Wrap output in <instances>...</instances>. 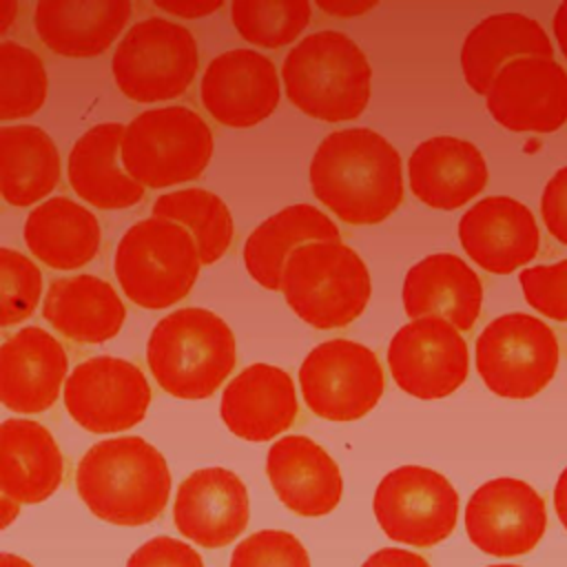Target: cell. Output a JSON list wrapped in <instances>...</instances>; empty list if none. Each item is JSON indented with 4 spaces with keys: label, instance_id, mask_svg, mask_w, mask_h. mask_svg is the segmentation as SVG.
Instances as JSON below:
<instances>
[{
    "label": "cell",
    "instance_id": "cell-1",
    "mask_svg": "<svg viewBox=\"0 0 567 567\" xmlns=\"http://www.w3.org/2000/svg\"><path fill=\"white\" fill-rule=\"evenodd\" d=\"M310 186L315 197L346 224H379L403 199L401 155L372 128L334 131L312 155Z\"/></svg>",
    "mask_w": 567,
    "mask_h": 567
},
{
    "label": "cell",
    "instance_id": "cell-2",
    "mask_svg": "<svg viewBox=\"0 0 567 567\" xmlns=\"http://www.w3.org/2000/svg\"><path fill=\"white\" fill-rule=\"evenodd\" d=\"M75 487L100 520L137 527L164 512L171 472L159 450L142 436H115L82 454L75 467Z\"/></svg>",
    "mask_w": 567,
    "mask_h": 567
},
{
    "label": "cell",
    "instance_id": "cell-3",
    "mask_svg": "<svg viewBox=\"0 0 567 567\" xmlns=\"http://www.w3.org/2000/svg\"><path fill=\"white\" fill-rule=\"evenodd\" d=\"M288 100L321 122L357 120L372 91V66L361 47L341 31L323 29L290 49L281 69Z\"/></svg>",
    "mask_w": 567,
    "mask_h": 567
},
{
    "label": "cell",
    "instance_id": "cell-4",
    "mask_svg": "<svg viewBox=\"0 0 567 567\" xmlns=\"http://www.w3.org/2000/svg\"><path fill=\"white\" fill-rule=\"evenodd\" d=\"M235 334L206 308H179L155 323L146 363L164 392L197 401L210 396L235 368Z\"/></svg>",
    "mask_w": 567,
    "mask_h": 567
},
{
    "label": "cell",
    "instance_id": "cell-5",
    "mask_svg": "<svg viewBox=\"0 0 567 567\" xmlns=\"http://www.w3.org/2000/svg\"><path fill=\"white\" fill-rule=\"evenodd\" d=\"M281 292L292 312L319 330L352 323L372 295L363 259L341 239L299 246L286 261Z\"/></svg>",
    "mask_w": 567,
    "mask_h": 567
},
{
    "label": "cell",
    "instance_id": "cell-6",
    "mask_svg": "<svg viewBox=\"0 0 567 567\" xmlns=\"http://www.w3.org/2000/svg\"><path fill=\"white\" fill-rule=\"evenodd\" d=\"M115 277L124 295L148 310L184 299L202 268L190 233L168 219L148 217L124 230L115 248Z\"/></svg>",
    "mask_w": 567,
    "mask_h": 567
},
{
    "label": "cell",
    "instance_id": "cell-7",
    "mask_svg": "<svg viewBox=\"0 0 567 567\" xmlns=\"http://www.w3.org/2000/svg\"><path fill=\"white\" fill-rule=\"evenodd\" d=\"M215 142L199 113L157 106L135 115L122 137L124 171L146 188H166L204 173Z\"/></svg>",
    "mask_w": 567,
    "mask_h": 567
},
{
    "label": "cell",
    "instance_id": "cell-8",
    "mask_svg": "<svg viewBox=\"0 0 567 567\" xmlns=\"http://www.w3.org/2000/svg\"><path fill=\"white\" fill-rule=\"evenodd\" d=\"M199 69L195 35L182 24L151 16L133 24L115 47L111 71L133 102L153 104L186 93Z\"/></svg>",
    "mask_w": 567,
    "mask_h": 567
},
{
    "label": "cell",
    "instance_id": "cell-9",
    "mask_svg": "<svg viewBox=\"0 0 567 567\" xmlns=\"http://www.w3.org/2000/svg\"><path fill=\"white\" fill-rule=\"evenodd\" d=\"M560 348L554 330L525 312L492 319L476 339V372L503 399H532L554 379Z\"/></svg>",
    "mask_w": 567,
    "mask_h": 567
},
{
    "label": "cell",
    "instance_id": "cell-10",
    "mask_svg": "<svg viewBox=\"0 0 567 567\" xmlns=\"http://www.w3.org/2000/svg\"><path fill=\"white\" fill-rule=\"evenodd\" d=\"M299 385L312 414L348 423L365 416L379 403L385 379L370 348L350 339H330L306 354Z\"/></svg>",
    "mask_w": 567,
    "mask_h": 567
},
{
    "label": "cell",
    "instance_id": "cell-11",
    "mask_svg": "<svg viewBox=\"0 0 567 567\" xmlns=\"http://www.w3.org/2000/svg\"><path fill=\"white\" fill-rule=\"evenodd\" d=\"M372 509L388 538L432 547L454 532L458 494L443 474L423 465H401L379 481Z\"/></svg>",
    "mask_w": 567,
    "mask_h": 567
},
{
    "label": "cell",
    "instance_id": "cell-12",
    "mask_svg": "<svg viewBox=\"0 0 567 567\" xmlns=\"http://www.w3.org/2000/svg\"><path fill=\"white\" fill-rule=\"evenodd\" d=\"M62 392L69 416L93 434L124 432L144 421L151 405L144 372L135 363L111 354L78 363Z\"/></svg>",
    "mask_w": 567,
    "mask_h": 567
},
{
    "label": "cell",
    "instance_id": "cell-13",
    "mask_svg": "<svg viewBox=\"0 0 567 567\" xmlns=\"http://www.w3.org/2000/svg\"><path fill=\"white\" fill-rule=\"evenodd\" d=\"M394 383L416 399H443L456 392L470 372L461 330L441 317H421L401 326L388 346Z\"/></svg>",
    "mask_w": 567,
    "mask_h": 567
},
{
    "label": "cell",
    "instance_id": "cell-14",
    "mask_svg": "<svg viewBox=\"0 0 567 567\" xmlns=\"http://www.w3.org/2000/svg\"><path fill=\"white\" fill-rule=\"evenodd\" d=\"M545 527V501L520 478H492L465 505L467 538L489 556L507 558L532 551L540 543Z\"/></svg>",
    "mask_w": 567,
    "mask_h": 567
},
{
    "label": "cell",
    "instance_id": "cell-15",
    "mask_svg": "<svg viewBox=\"0 0 567 567\" xmlns=\"http://www.w3.org/2000/svg\"><path fill=\"white\" fill-rule=\"evenodd\" d=\"M485 100L489 115L509 131H558L567 122V71L547 58H518L501 69Z\"/></svg>",
    "mask_w": 567,
    "mask_h": 567
},
{
    "label": "cell",
    "instance_id": "cell-16",
    "mask_svg": "<svg viewBox=\"0 0 567 567\" xmlns=\"http://www.w3.org/2000/svg\"><path fill=\"white\" fill-rule=\"evenodd\" d=\"M204 109L224 126L250 128L279 104L281 84L275 64L255 49H230L213 58L202 75Z\"/></svg>",
    "mask_w": 567,
    "mask_h": 567
},
{
    "label": "cell",
    "instance_id": "cell-17",
    "mask_svg": "<svg viewBox=\"0 0 567 567\" xmlns=\"http://www.w3.org/2000/svg\"><path fill=\"white\" fill-rule=\"evenodd\" d=\"M250 520L248 489L226 467H202L177 487L173 523L195 545L215 549L230 545Z\"/></svg>",
    "mask_w": 567,
    "mask_h": 567
},
{
    "label": "cell",
    "instance_id": "cell-18",
    "mask_svg": "<svg viewBox=\"0 0 567 567\" xmlns=\"http://www.w3.org/2000/svg\"><path fill=\"white\" fill-rule=\"evenodd\" d=\"M458 239L470 259L494 275L514 272L529 264L540 248L534 213L505 195L485 197L463 213Z\"/></svg>",
    "mask_w": 567,
    "mask_h": 567
},
{
    "label": "cell",
    "instance_id": "cell-19",
    "mask_svg": "<svg viewBox=\"0 0 567 567\" xmlns=\"http://www.w3.org/2000/svg\"><path fill=\"white\" fill-rule=\"evenodd\" d=\"M69 359L62 343L38 326L20 328L0 348V399L18 414H38L58 401Z\"/></svg>",
    "mask_w": 567,
    "mask_h": 567
},
{
    "label": "cell",
    "instance_id": "cell-20",
    "mask_svg": "<svg viewBox=\"0 0 567 567\" xmlns=\"http://www.w3.org/2000/svg\"><path fill=\"white\" fill-rule=\"evenodd\" d=\"M266 474L277 498L299 516L330 514L343 492L337 461L312 439L281 436L268 450Z\"/></svg>",
    "mask_w": 567,
    "mask_h": 567
},
{
    "label": "cell",
    "instance_id": "cell-21",
    "mask_svg": "<svg viewBox=\"0 0 567 567\" xmlns=\"http://www.w3.org/2000/svg\"><path fill=\"white\" fill-rule=\"evenodd\" d=\"M219 412L235 436L250 443L272 441L297 416L292 379L277 365L252 363L224 388Z\"/></svg>",
    "mask_w": 567,
    "mask_h": 567
},
{
    "label": "cell",
    "instance_id": "cell-22",
    "mask_svg": "<svg viewBox=\"0 0 567 567\" xmlns=\"http://www.w3.org/2000/svg\"><path fill=\"white\" fill-rule=\"evenodd\" d=\"M483 153L467 140L439 135L421 142L408 159L412 195L436 210H456L487 184Z\"/></svg>",
    "mask_w": 567,
    "mask_h": 567
},
{
    "label": "cell",
    "instance_id": "cell-23",
    "mask_svg": "<svg viewBox=\"0 0 567 567\" xmlns=\"http://www.w3.org/2000/svg\"><path fill=\"white\" fill-rule=\"evenodd\" d=\"M481 306L478 275L452 252L427 255L403 279V308L410 319L441 317L463 332L476 323Z\"/></svg>",
    "mask_w": 567,
    "mask_h": 567
},
{
    "label": "cell",
    "instance_id": "cell-24",
    "mask_svg": "<svg viewBox=\"0 0 567 567\" xmlns=\"http://www.w3.org/2000/svg\"><path fill=\"white\" fill-rule=\"evenodd\" d=\"M128 0H40L33 27L44 47L64 58H95L124 31Z\"/></svg>",
    "mask_w": 567,
    "mask_h": 567
},
{
    "label": "cell",
    "instance_id": "cell-25",
    "mask_svg": "<svg viewBox=\"0 0 567 567\" xmlns=\"http://www.w3.org/2000/svg\"><path fill=\"white\" fill-rule=\"evenodd\" d=\"M122 137L120 122H100L82 133L69 153L71 188L102 210L131 208L144 199V186L124 171Z\"/></svg>",
    "mask_w": 567,
    "mask_h": 567
},
{
    "label": "cell",
    "instance_id": "cell-26",
    "mask_svg": "<svg viewBox=\"0 0 567 567\" xmlns=\"http://www.w3.org/2000/svg\"><path fill=\"white\" fill-rule=\"evenodd\" d=\"M62 452L53 434L29 419L0 425V489L16 503H42L60 487Z\"/></svg>",
    "mask_w": 567,
    "mask_h": 567
},
{
    "label": "cell",
    "instance_id": "cell-27",
    "mask_svg": "<svg viewBox=\"0 0 567 567\" xmlns=\"http://www.w3.org/2000/svg\"><path fill=\"white\" fill-rule=\"evenodd\" d=\"M518 58H554L545 29L523 13H494L465 35L461 71L474 93L487 95L501 69Z\"/></svg>",
    "mask_w": 567,
    "mask_h": 567
},
{
    "label": "cell",
    "instance_id": "cell-28",
    "mask_svg": "<svg viewBox=\"0 0 567 567\" xmlns=\"http://www.w3.org/2000/svg\"><path fill=\"white\" fill-rule=\"evenodd\" d=\"M44 319L75 343H104L126 319V308L115 288L93 275L55 279L42 303Z\"/></svg>",
    "mask_w": 567,
    "mask_h": 567
},
{
    "label": "cell",
    "instance_id": "cell-29",
    "mask_svg": "<svg viewBox=\"0 0 567 567\" xmlns=\"http://www.w3.org/2000/svg\"><path fill=\"white\" fill-rule=\"evenodd\" d=\"M339 239L337 224L310 204H292L264 219L244 244V266L266 290H281L288 257L306 244Z\"/></svg>",
    "mask_w": 567,
    "mask_h": 567
},
{
    "label": "cell",
    "instance_id": "cell-30",
    "mask_svg": "<svg viewBox=\"0 0 567 567\" xmlns=\"http://www.w3.org/2000/svg\"><path fill=\"white\" fill-rule=\"evenodd\" d=\"M97 217L69 197H51L38 204L24 221V244L44 266L75 270L86 266L100 248Z\"/></svg>",
    "mask_w": 567,
    "mask_h": 567
},
{
    "label": "cell",
    "instance_id": "cell-31",
    "mask_svg": "<svg viewBox=\"0 0 567 567\" xmlns=\"http://www.w3.org/2000/svg\"><path fill=\"white\" fill-rule=\"evenodd\" d=\"M60 184V155L53 140L31 124L0 128V193L24 208L44 199Z\"/></svg>",
    "mask_w": 567,
    "mask_h": 567
},
{
    "label": "cell",
    "instance_id": "cell-32",
    "mask_svg": "<svg viewBox=\"0 0 567 567\" xmlns=\"http://www.w3.org/2000/svg\"><path fill=\"white\" fill-rule=\"evenodd\" d=\"M153 217L184 226L197 244L202 266L219 261L230 248L235 224L224 199L206 188H182L159 195Z\"/></svg>",
    "mask_w": 567,
    "mask_h": 567
},
{
    "label": "cell",
    "instance_id": "cell-33",
    "mask_svg": "<svg viewBox=\"0 0 567 567\" xmlns=\"http://www.w3.org/2000/svg\"><path fill=\"white\" fill-rule=\"evenodd\" d=\"M312 7L306 0H235L230 20L239 35L257 47L279 49L295 42L310 24Z\"/></svg>",
    "mask_w": 567,
    "mask_h": 567
},
{
    "label": "cell",
    "instance_id": "cell-34",
    "mask_svg": "<svg viewBox=\"0 0 567 567\" xmlns=\"http://www.w3.org/2000/svg\"><path fill=\"white\" fill-rule=\"evenodd\" d=\"M47 69L38 53L18 44L0 42V120L35 115L47 100Z\"/></svg>",
    "mask_w": 567,
    "mask_h": 567
},
{
    "label": "cell",
    "instance_id": "cell-35",
    "mask_svg": "<svg viewBox=\"0 0 567 567\" xmlns=\"http://www.w3.org/2000/svg\"><path fill=\"white\" fill-rule=\"evenodd\" d=\"M42 295V272L22 252L0 248V326L9 328L24 321L38 306Z\"/></svg>",
    "mask_w": 567,
    "mask_h": 567
},
{
    "label": "cell",
    "instance_id": "cell-36",
    "mask_svg": "<svg viewBox=\"0 0 567 567\" xmlns=\"http://www.w3.org/2000/svg\"><path fill=\"white\" fill-rule=\"evenodd\" d=\"M230 567H310V558L290 532L261 529L233 549Z\"/></svg>",
    "mask_w": 567,
    "mask_h": 567
},
{
    "label": "cell",
    "instance_id": "cell-37",
    "mask_svg": "<svg viewBox=\"0 0 567 567\" xmlns=\"http://www.w3.org/2000/svg\"><path fill=\"white\" fill-rule=\"evenodd\" d=\"M525 301L547 319L567 323V259L532 266L518 275Z\"/></svg>",
    "mask_w": 567,
    "mask_h": 567
},
{
    "label": "cell",
    "instance_id": "cell-38",
    "mask_svg": "<svg viewBox=\"0 0 567 567\" xmlns=\"http://www.w3.org/2000/svg\"><path fill=\"white\" fill-rule=\"evenodd\" d=\"M126 567H204V560L190 545L171 536H155L131 554Z\"/></svg>",
    "mask_w": 567,
    "mask_h": 567
},
{
    "label": "cell",
    "instance_id": "cell-39",
    "mask_svg": "<svg viewBox=\"0 0 567 567\" xmlns=\"http://www.w3.org/2000/svg\"><path fill=\"white\" fill-rule=\"evenodd\" d=\"M540 215L549 235L567 246V166L558 168L545 184Z\"/></svg>",
    "mask_w": 567,
    "mask_h": 567
},
{
    "label": "cell",
    "instance_id": "cell-40",
    "mask_svg": "<svg viewBox=\"0 0 567 567\" xmlns=\"http://www.w3.org/2000/svg\"><path fill=\"white\" fill-rule=\"evenodd\" d=\"M361 567H432V565L416 551L383 547V549H377L372 556H368Z\"/></svg>",
    "mask_w": 567,
    "mask_h": 567
},
{
    "label": "cell",
    "instance_id": "cell-41",
    "mask_svg": "<svg viewBox=\"0 0 567 567\" xmlns=\"http://www.w3.org/2000/svg\"><path fill=\"white\" fill-rule=\"evenodd\" d=\"M159 11H166L171 16H182V18H204L221 7V2H155Z\"/></svg>",
    "mask_w": 567,
    "mask_h": 567
},
{
    "label": "cell",
    "instance_id": "cell-42",
    "mask_svg": "<svg viewBox=\"0 0 567 567\" xmlns=\"http://www.w3.org/2000/svg\"><path fill=\"white\" fill-rule=\"evenodd\" d=\"M317 7L323 9V11H328L330 16L357 18V16H363L365 11L374 9L377 2H328V0H319Z\"/></svg>",
    "mask_w": 567,
    "mask_h": 567
},
{
    "label": "cell",
    "instance_id": "cell-43",
    "mask_svg": "<svg viewBox=\"0 0 567 567\" xmlns=\"http://www.w3.org/2000/svg\"><path fill=\"white\" fill-rule=\"evenodd\" d=\"M554 507L558 514L560 525L567 529V467L560 472L556 487H554Z\"/></svg>",
    "mask_w": 567,
    "mask_h": 567
},
{
    "label": "cell",
    "instance_id": "cell-44",
    "mask_svg": "<svg viewBox=\"0 0 567 567\" xmlns=\"http://www.w3.org/2000/svg\"><path fill=\"white\" fill-rule=\"evenodd\" d=\"M551 27H554V35L558 40V47H560L563 55L567 58V0L563 4H558Z\"/></svg>",
    "mask_w": 567,
    "mask_h": 567
},
{
    "label": "cell",
    "instance_id": "cell-45",
    "mask_svg": "<svg viewBox=\"0 0 567 567\" xmlns=\"http://www.w3.org/2000/svg\"><path fill=\"white\" fill-rule=\"evenodd\" d=\"M18 11V4L11 0H0V35L7 33V29L13 22V16Z\"/></svg>",
    "mask_w": 567,
    "mask_h": 567
},
{
    "label": "cell",
    "instance_id": "cell-46",
    "mask_svg": "<svg viewBox=\"0 0 567 567\" xmlns=\"http://www.w3.org/2000/svg\"><path fill=\"white\" fill-rule=\"evenodd\" d=\"M18 509H20V503L2 494V527H7L18 516Z\"/></svg>",
    "mask_w": 567,
    "mask_h": 567
},
{
    "label": "cell",
    "instance_id": "cell-47",
    "mask_svg": "<svg viewBox=\"0 0 567 567\" xmlns=\"http://www.w3.org/2000/svg\"><path fill=\"white\" fill-rule=\"evenodd\" d=\"M0 567H33L29 560L16 556V554H9V551H2L0 554Z\"/></svg>",
    "mask_w": 567,
    "mask_h": 567
},
{
    "label": "cell",
    "instance_id": "cell-48",
    "mask_svg": "<svg viewBox=\"0 0 567 567\" xmlns=\"http://www.w3.org/2000/svg\"><path fill=\"white\" fill-rule=\"evenodd\" d=\"M487 567H520V565H487Z\"/></svg>",
    "mask_w": 567,
    "mask_h": 567
}]
</instances>
